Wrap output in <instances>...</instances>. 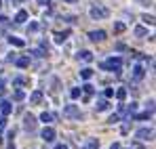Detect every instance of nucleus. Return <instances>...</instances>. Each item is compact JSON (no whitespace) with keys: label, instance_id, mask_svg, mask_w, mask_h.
Here are the masks:
<instances>
[{"label":"nucleus","instance_id":"obj_6","mask_svg":"<svg viewBox=\"0 0 156 149\" xmlns=\"http://www.w3.org/2000/svg\"><path fill=\"white\" fill-rule=\"evenodd\" d=\"M40 137H42V141L51 143L53 139H55V128H51V126H44V128H42V132H40Z\"/></svg>","mask_w":156,"mask_h":149},{"label":"nucleus","instance_id":"obj_16","mask_svg":"<svg viewBox=\"0 0 156 149\" xmlns=\"http://www.w3.org/2000/svg\"><path fill=\"white\" fill-rule=\"evenodd\" d=\"M108 107H110V103H108L105 99H99V101H97V105H95V109H97V111H105Z\"/></svg>","mask_w":156,"mask_h":149},{"label":"nucleus","instance_id":"obj_41","mask_svg":"<svg viewBox=\"0 0 156 149\" xmlns=\"http://www.w3.org/2000/svg\"><path fill=\"white\" fill-rule=\"evenodd\" d=\"M13 2H21V0H13Z\"/></svg>","mask_w":156,"mask_h":149},{"label":"nucleus","instance_id":"obj_19","mask_svg":"<svg viewBox=\"0 0 156 149\" xmlns=\"http://www.w3.org/2000/svg\"><path fill=\"white\" fill-rule=\"evenodd\" d=\"M9 42H11L13 46H26V42H23L21 38H17V36H11V38H9Z\"/></svg>","mask_w":156,"mask_h":149},{"label":"nucleus","instance_id":"obj_18","mask_svg":"<svg viewBox=\"0 0 156 149\" xmlns=\"http://www.w3.org/2000/svg\"><path fill=\"white\" fill-rule=\"evenodd\" d=\"M68 36H70V32H57V34H55V42H59V44H61Z\"/></svg>","mask_w":156,"mask_h":149},{"label":"nucleus","instance_id":"obj_26","mask_svg":"<svg viewBox=\"0 0 156 149\" xmlns=\"http://www.w3.org/2000/svg\"><path fill=\"white\" fill-rule=\"evenodd\" d=\"M80 90H84V93H87V95H93V90H95V88H93V86H91V84H84V86H82V88H80Z\"/></svg>","mask_w":156,"mask_h":149},{"label":"nucleus","instance_id":"obj_35","mask_svg":"<svg viewBox=\"0 0 156 149\" xmlns=\"http://www.w3.org/2000/svg\"><path fill=\"white\" fill-rule=\"evenodd\" d=\"M9 23V19H6V17H0V25H6Z\"/></svg>","mask_w":156,"mask_h":149},{"label":"nucleus","instance_id":"obj_27","mask_svg":"<svg viewBox=\"0 0 156 149\" xmlns=\"http://www.w3.org/2000/svg\"><path fill=\"white\" fill-rule=\"evenodd\" d=\"M104 97H105V99H112V97H114V88H105Z\"/></svg>","mask_w":156,"mask_h":149},{"label":"nucleus","instance_id":"obj_40","mask_svg":"<svg viewBox=\"0 0 156 149\" xmlns=\"http://www.w3.org/2000/svg\"><path fill=\"white\" fill-rule=\"evenodd\" d=\"M2 86H4V80H2V78H0V88H2Z\"/></svg>","mask_w":156,"mask_h":149},{"label":"nucleus","instance_id":"obj_7","mask_svg":"<svg viewBox=\"0 0 156 149\" xmlns=\"http://www.w3.org/2000/svg\"><path fill=\"white\" fill-rule=\"evenodd\" d=\"M23 128H26V130H30V132L36 128V118H34L32 113H27L26 118H23Z\"/></svg>","mask_w":156,"mask_h":149},{"label":"nucleus","instance_id":"obj_28","mask_svg":"<svg viewBox=\"0 0 156 149\" xmlns=\"http://www.w3.org/2000/svg\"><path fill=\"white\" fill-rule=\"evenodd\" d=\"M23 97H26V95H23V90H17V93L13 95V99H15V101H23Z\"/></svg>","mask_w":156,"mask_h":149},{"label":"nucleus","instance_id":"obj_42","mask_svg":"<svg viewBox=\"0 0 156 149\" xmlns=\"http://www.w3.org/2000/svg\"><path fill=\"white\" fill-rule=\"evenodd\" d=\"M66 2H74V0H66Z\"/></svg>","mask_w":156,"mask_h":149},{"label":"nucleus","instance_id":"obj_33","mask_svg":"<svg viewBox=\"0 0 156 149\" xmlns=\"http://www.w3.org/2000/svg\"><path fill=\"white\" fill-rule=\"evenodd\" d=\"M116 50H127V44H122V42H118V44H116Z\"/></svg>","mask_w":156,"mask_h":149},{"label":"nucleus","instance_id":"obj_9","mask_svg":"<svg viewBox=\"0 0 156 149\" xmlns=\"http://www.w3.org/2000/svg\"><path fill=\"white\" fill-rule=\"evenodd\" d=\"M144 76H146V69H144V65H135V67H133V78H135V80H141Z\"/></svg>","mask_w":156,"mask_h":149},{"label":"nucleus","instance_id":"obj_43","mask_svg":"<svg viewBox=\"0 0 156 149\" xmlns=\"http://www.w3.org/2000/svg\"><path fill=\"white\" fill-rule=\"evenodd\" d=\"M0 69H2V63H0Z\"/></svg>","mask_w":156,"mask_h":149},{"label":"nucleus","instance_id":"obj_14","mask_svg":"<svg viewBox=\"0 0 156 149\" xmlns=\"http://www.w3.org/2000/svg\"><path fill=\"white\" fill-rule=\"evenodd\" d=\"M15 65L21 67V69L27 67V65H30V57H19V59H15Z\"/></svg>","mask_w":156,"mask_h":149},{"label":"nucleus","instance_id":"obj_30","mask_svg":"<svg viewBox=\"0 0 156 149\" xmlns=\"http://www.w3.org/2000/svg\"><path fill=\"white\" fill-rule=\"evenodd\" d=\"M144 21L148 25H154V17H152V15H144Z\"/></svg>","mask_w":156,"mask_h":149},{"label":"nucleus","instance_id":"obj_1","mask_svg":"<svg viewBox=\"0 0 156 149\" xmlns=\"http://www.w3.org/2000/svg\"><path fill=\"white\" fill-rule=\"evenodd\" d=\"M120 65H122V59H120V57H110V59H105L104 63H101V69L120 74Z\"/></svg>","mask_w":156,"mask_h":149},{"label":"nucleus","instance_id":"obj_21","mask_svg":"<svg viewBox=\"0 0 156 149\" xmlns=\"http://www.w3.org/2000/svg\"><path fill=\"white\" fill-rule=\"evenodd\" d=\"M137 38H144V36H148V29L146 27H135V32H133Z\"/></svg>","mask_w":156,"mask_h":149},{"label":"nucleus","instance_id":"obj_15","mask_svg":"<svg viewBox=\"0 0 156 149\" xmlns=\"http://www.w3.org/2000/svg\"><path fill=\"white\" fill-rule=\"evenodd\" d=\"M148 118H152V111H150V109H148V111H144V113L131 116V120H148Z\"/></svg>","mask_w":156,"mask_h":149},{"label":"nucleus","instance_id":"obj_20","mask_svg":"<svg viewBox=\"0 0 156 149\" xmlns=\"http://www.w3.org/2000/svg\"><path fill=\"white\" fill-rule=\"evenodd\" d=\"M91 76H93V69H91V67H84V69H80V78H82V80H89Z\"/></svg>","mask_w":156,"mask_h":149},{"label":"nucleus","instance_id":"obj_8","mask_svg":"<svg viewBox=\"0 0 156 149\" xmlns=\"http://www.w3.org/2000/svg\"><path fill=\"white\" fill-rule=\"evenodd\" d=\"M89 38H91L93 42H101V40H105V32H104V29H97V32H91V34H89Z\"/></svg>","mask_w":156,"mask_h":149},{"label":"nucleus","instance_id":"obj_17","mask_svg":"<svg viewBox=\"0 0 156 149\" xmlns=\"http://www.w3.org/2000/svg\"><path fill=\"white\" fill-rule=\"evenodd\" d=\"M23 21H27V13L26 11H19V13L15 15V23H23Z\"/></svg>","mask_w":156,"mask_h":149},{"label":"nucleus","instance_id":"obj_36","mask_svg":"<svg viewBox=\"0 0 156 149\" xmlns=\"http://www.w3.org/2000/svg\"><path fill=\"white\" fill-rule=\"evenodd\" d=\"M131 149H144V147H141V145H137V143H133V145H131Z\"/></svg>","mask_w":156,"mask_h":149},{"label":"nucleus","instance_id":"obj_25","mask_svg":"<svg viewBox=\"0 0 156 149\" xmlns=\"http://www.w3.org/2000/svg\"><path fill=\"white\" fill-rule=\"evenodd\" d=\"M38 29H40V25L36 23V21H32V23H30V27H27V32H32V34H34V32H38Z\"/></svg>","mask_w":156,"mask_h":149},{"label":"nucleus","instance_id":"obj_12","mask_svg":"<svg viewBox=\"0 0 156 149\" xmlns=\"http://www.w3.org/2000/svg\"><path fill=\"white\" fill-rule=\"evenodd\" d=\"M11 109H13V107H11V103H9V101H2V103H0V111H2V116H4V118L11 113Z\"/></svg>","mask_w":156,"mask_h":149},{"label":"nucleus","instance_id":"obj_29","mask_svg":"<svg viewBox=\"0 0 156 149\" xmlns=\"http://www.w3.org/2000/svg\"><path fill=\"white\" fill-rule=\"evenodd\" d=\"M70 97H72V99H78V97H80V88H72V90H70Z\"/></svg>","mask_w":156,"mask_h":149},{"label":"nucleus","instance_id":"obj_32","mask_svg":"<svg viewBox=\"0 0 156 149\" xmlns=\"http://www.w3.org/2000/svg\"><path fill=\"white\" fill-rule=\"evenodd\" d=\"M118 120H120V116H118V113H114V116H110V120H108V122H110V124H116Z\"/></svg>","mask_w":156,"mask_h":149},{"label":"nucleus","instance_id":"obj_38","mask_svg":"<svg viewBox=\"0 0 156 149\" xmlns=\"http://www.w3.org/2000/svg\"><path fill=\"white\" fill-rule=\"evenodd\" d=\"M4 122H6V120H4V118H0V128H4Z\"/></svg>","mask_w":156,"mask_h":149},{"label":"nucleus","instance_id":"obj_10","mask_svg":"<svg viewBox=\"0 0 156 149\" xmlns=\"http://www.w3.org/2000/svg\"><path fill=\"white\" fill-rule=\"evenodd\" d=\"M40 101H42V93H40V90H34V93L30 95V103H32V105H38Z\"/></svg>","mask_w":156,"mask_h":149},{"label":"nucleus","instance_id":"obj_22","mask_svg":"<svg viewBox=\"0 0 156 149\" xmlns=\"http://www.w3.org/2000/svg\"><path fill=\"white\" fill-rule=\"evenodd\" d=\"M116 99H118V101L127 99V88H118V90H116Z\"/></svg>","mask_w":156,"mask_h":149},{"label":"nucleus","instance_id":"obj_31","mask_svg":"<svg viewBox=\"0 0 156 149\" xmlns=\"http://www.w3.org/2000/svg\"><path fill=\"white\" fill-rule=\"evenodd\" d=\"M13 84H15V86H21V84H26V78H15Z\"/></svg>","mask_w":156,"mask_h":149},{"label":"nucleus","instance_id":"obj_37","mask_svg":"<svg viewBox=\"0 0 156 149\" xmlns=\"http://www.w3.org/2000/svg\"><path fill=\"white\" fill-rule=\"evenodd\" d=\"M55 149H68V145H55Z\"/></svg>","mask_w":156,"mask_h":149},{"label":"nucleus","instance_id":"obj_2","mask_svg":"<svg viewBox=\"0 0 156 149\" xmlns=\"http://www.w3.org/2000/svg\"><path fill=\"white\" fill-rule=\"evenodd\" d=\"M63 118L78 120V118H82V113H80V109H78L76 105H66V107H63Z\"/></svg>","mask_w":156,"mask_h":149},{"label":"nucleus","instance_id":"obj_11","mask_svg":"<svg viewBox=\"0 0 156 149\" xmlns=\"http://www.w3.org/2000/svg\"><path fill=\"white\" fill-rule=\"evenodd\" d=\"M78 59L91 63V61H93V52H91V50H80V52H78Z\"/></svg>","mask_w":156,"mask_h":149},{"label":"nucleus","instance_id":"obj_39","mask_svg":"<svg viewBox=\"0 0 156 149\" xmlns=\"http://www.w3.org/2000/svg\"><path fill=\"white\" fill-rule=\"evenodd\" d=\"M110 149H120V145H118V143H114V145H112Z\"/></svg>","mask_w":156,"mask_h":149},{"label":"nucleus","instance_id":"obj_24","mask_svg":"<svg viewBox=\"0 0 156 149\" xmlns=\"http://www.w3.org/2000/svg\"><path fill=\"white\" fill-rule=\"evenodd\" d=\"M114 32H116V34H122V32H125V23H120V21L114 23Z\"/></svg>","mask_w":156,"mask_h":149},{"label":"nucleus","instance_id":"obj_34","mask_svg":"<svg viewBox=\"0 0 156 149\" xmlns=\"http://www.w3.org/2000/svg\"><path fill=\"white\" fill-rule=\"evenodd\" d=\"M36 2L42 4V6H49V4H51V0H36Z\"/></svg>","mask_w":156,"mask_h":149},{"label":"nucleus","instance_id":"obj_3","mask_svg":"<svg viewBox=\"0 0 156 149\" xmlns=\"http://www.w3.org/2000/svg\"><path fill=\"white\" fill-rule=\"evenodd\" d=\"M108 15H110V13H108L105 6H93V8H91V17H93V19H105Z\"/></svg>","mask_w":156,"mask_h":149},{"label":"nucleus","instance_id":"obj_4","mask_svg":"<svg viewBox=\"0 0 156 149\" xmlns=\"http://www.w3.org/2000/svg\"><path fill=\"white\" fill-rule=\"evenodd\" d=\"M137 109V103H131V105H118V116H133V111Z\"/></svg>","mask_w":156,"mask_h":149},{"label":"nucleus","instance_id":"obj_23","mask_svg":"<svg viewBox=\"0 0 156 149\" xmlns=\"http://www.w3.org/2000/svg\"><path fill=\"white\" fill-rule=\"evenodd\" d=\"M40 120H42L44 124H49V122H53V116H51V113H49V111H44V113L40 116Z\"/></svg>","mask_w":156,"mask_h":149},{"label":"nucleus","instance_id":"obj_5","mask_svg":"<svg viewBox=\"0 0 156 149\" xmlns=\"http://www.w3.org/2000/svg\"><path fill=\"white\" fill-rule=\"evenodd\" d=\"M139 141H150L152 137H154V130L152 128H141V130H137V134H135Z\"/></svg>","mask_w":156,"mask_h":149},{"label":"nucleus","instance_id":"obj_13","mask_svg":"<svg viewBox=\"0 0 156 149\" xmlns=\"http://www.w3.org/2000/svg\"><path fill=\"white\" fill-rule=\"evenodd\" d=\"M82 149H99V141H97V139H89V141L82 145Z\"/></svg>","mask_w":156,"mask_h":149}]
</instances>
